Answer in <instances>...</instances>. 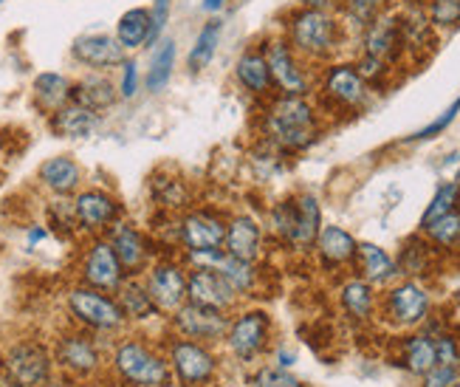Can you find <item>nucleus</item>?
<instances>
[{"label":"nucleus","mask_w":460,"mask_h":387,"mask_svg":"<svg viewBox=\"0 0 460 387\" xmlns=\"http://www.w3.org/2000/svg\"><path fill=\"white\" fill-rule=\"evenodd\" d=\"M269 136L286 150H303L316 139V119L303 96H283L274 102L266 119Z\"/></svg>","instance_id":"1"},{"label":"nucleus","mask_w":460,"mask_h":387,"mask_svg":"<svg viewBox=\"0 0 460 387\" xmlns=\"http://www.w3.org/2000/svg\"><path fill=\"white\" fill-rule=\"evenodd\" d=\"M319 223H323V212L314 195H303L296 201H283L274 210V227L279 235H286L294 247L305 249L319 238Z\"/></svg>","instance_id":"2"},{"label":"nucleus","mask_w":460,"mask_h":387,"mask_svg":"<svg viewBox=\"0 0 460 387\" xmlns=\"http://www.w3.org/2000/svg\"><path fill=\"white\" fill-rule=\"evenodd\" d=\"M116 368L128 382H133L138 387H162L170 382L167 362H162L138 342H128L116 351Z\"/></svg>","instance_id":"3"},{"label":"nucleus","mask_w":460,"mask_h":387,"mask_svg":"<svg viewBox=\"0 0 460 387\" xmlns=\"http://www.w3.org/2000/svg\"><path fill=\"white\" fill-rule=\"evenodd\" d=\"M291 40L299 51H305L311 57H323L333 49V40H336V26L333 20L319 12V9H305L303 14L294 17V26H291Z\"/></svg>","instance_id":"4"},{"label":"nucleus","mask_w":460,"mask_h":387,"mask_svg":"<svg viewBox=\"0 0 460 387\" xmlns=\"http://www.w3.org/2000/svg\"><path fill=\"white\" fill-rule=\"evenodd\" d=\"M68 302H71V311L83 322L93 325V328L111 331V328H119L125 320V311L119 309L113 300H108L99 292H91V289H74Z\"/></svg>","instance_id":"5"},{"label":"nucleus","mask_w":460,"mask_h":387,"mask_svg":"<svg viewBox=\"0 0 460 387\" xmlns=\"http://www.w3.org/2000/svg\"><path fill=\"white\" fill-rule=\"evenodd\" d=\"M175 322H178V328L192 339H217L229 328L221 309H209V305H198V302L181 305Z\"/></svg>","instance_id":"6"},{"label":"nucleus","mask_w":460,"mask_h":387,"mask_svg":"<svg viewBox=\"0 0 460 387\" xmlns=\"http://www.w3.org/2000/svg\"><path fill=\"white\" fill-rule=\"evenodd\" d=\"M187 294L192 302L198 305H209V309H226V305H232L234 300V289L226 283V277L221 272L215 269H198L190 283H187Z\"/></svg>","instance_id":"7"},{"label":"nucleus","mask_w":460,"mask_h":387,"mask_svg":"<svg viewBox=\"0 0 460 387\" xmlns=\"http://www.w3.org/2000/svg\"><path fill=\"white\" fill-rule=\"evenodd\" d=\"M266 334H269V320L266 314L252 311L246 317H240L232 328H229V348L240 356V359H252L263 351L266 345Z\"/></svg>","instance_id":"8"},{"label":"nucleus","mask_w":460,"mask_h":387,"mask_svg":"<svg viewBox=\"0 0 460 387\" xmlns=\"http://www.w3.org/2000/svg\"><path fill=\"white\" fill-rule=\"evenodd\" d=\"M6 368L20 384L37 387L40 382L49 379V356L43 348H37V345H17L6 359Z\"/></svg>","instance_id":"9"},{"label":"nucleus","mask_w":460,"mask_h":387,"mask_svg":"<svg viewBox=\"0 0 460 387\" xmlns=\"http://www.w3.org/2000/svg\"><path fill=\"white\" fill-rule=\"evenodd\" d=\"M266 59H269V68H271V79L288 96H303L305 94L308 79H305L303 71H299V66L294 63V54L288 51V46L271 43L269 51H266Z\"/></svg>","instance_id":"10"},{"label":"nucleus","mask_w":460,"mask_h":387,"mask_svg":"<svg viewBox=\"0 0 460 387\" xmlns=\"http://www.w3.org/2000/svg\"><path fill=\"white\" fill-rule=\"evenodd\" d=\"M74 57L83 59L85 66L93 68H108V66H119L125 59V46L119 40L108 37V34H88L79 37L74 43Z\"/></svg>","instance_id":"11"},{"label":"nucleus","mask_w":460,"mask_h":387,"mask_svg":"<svg viewBox=\"0 0 460 387\" xmlns=\"http://www.w3.org/2000/svg\"><path fill=\"white\" fill-rule=\"evenodd\" d=\"M85 280L96 289H116L122 280V263L116 257L111 243H93L85 257Z\"/></svg>","instance_id":"12"},{"label":"nucleus","mask_w":460,"mask_h":387,"mask_svg":"<svg viewBox=\"0 0 460 387\" xmlns=\"http://www.w3.org/2000/svg\"><path fill=\"white\" fill-rule=\"evenodd\" d=\"M181 235L192 252H212L226 240V227L207 212H195V215H187Z\"/></svg>","instance_id":"13"},{"label":"nucleus","mask_w":460,"mask_h":387,"mask_svg":"<svg viewBox=\"0 0 460 387\" xmlns=\"http://www.w3.org/2000/svg\"><path fill=\"white\" fill-rule=\"evenodd\" d=\"M172 364H175L178 376L190 384L209 382L215 374V359L195 342H178L172 348Z\"/></svg>","instance_id":"14"},{"label":"nucleus","mask_w":460,"mask_h":387,"mask_svg":"<svg viewBox=\"0 0 460 387\" xmlns=\"http://www.w3.org/2000/svg\"><path fill=\"white\" fill-rule=\"evenodd\" d=\"M147 294L153 297V302L158 309H181V302L187 297V280L181 274V269L175 266H158L150 274L147 283Z\"/></svg>","instance_id":"15"},{"label":"nucleus","mask_w":460,"mask_h":387,"mask_svg":"<svg viewBox=\"0 0 460 387\" xmlns=\"http://www.w3.org/2000/svg\"><path fill=\"white\" fill-rule=\"evenodd\" d=\"M325 91H328V96H333L339 102V105H348V108H358L367 99L365 76L350 66L331 68L325 76Z\"/></svg>","instance_id":"16"},{"label":"nucleus","mask_w":460,"mask_h":387,"mask_svg":"<svg viewBox=\"0 0 460 387\" xmlns=\"http://www.w3.org/2000/svg\"><path fill=\"white\" fill-rule=\"evenodd\" d=\"M429 311V294L418 283H404L390 292V314L402 325L421 322Z\"/></svg>","instance_id":"17"},{"label":"nucleus","mask_w":460,"mask_h":387,"mask_svg":"<svg viewBox=\"0 0 460 387\" xmlns=\"http://www.w3.org/2000/svg\"><path fill=\"white\" fill-rule=\"evenodd\" d=\"M74 212L79 218V223L88 230H102L105 223H111L119 212L116 201L108 198L105 193H83L74 203Z\"/></svg>","instance_id":"18"},{"label":"nucleus","mask_w":460,"mask_h":387,"mask_svg":"<svg viewBox=\"0 0 460 387\" xmlns=\"http://www.w3.org/2000/svg\"><path fill=\"white\" fill-rule=\"evenodd\" d=\"M398 43H402V26H398L393 17H376L373 23L367 26L365 46H367L370 57L387 63V59L395 54Z\"/></svg>","instance_id":"19"},{"label":"nucleus","mask_w":460,"mask_h":387,"mask_svg":"<svg viewBox=\"0 0 460 387\" xmlns=\"http://www.w3.org/2000/svg\"><path fill=\"white\" fill-rule=\"evenodd\" d=\"M226 247L232 257L252 263L260 255V227L252 218H234L226 230Z\"/></svg>","instance_id":"20"},{"label":"nucleus","mask_w":460,"mask_h":387,"mask_svg":"<svg viewBox=\"0 0 460 387\" xmlns=\"http://www.w3.org/2000/svg\"><path fill=\"white\" fill-rule=\"evenodd\" d=\"M316 247H319V255H323L325 263H348L358 252L356 240L339 227H325L323 232H319Z\"/></svg>","instance_id":"21"},{"label":"nucleus","mask_w":460,"mask_h":387,"mask_svg":"<svg viewBox=\"0 0 460 387\" xmlns=\"http://www.w3.org/2000/svg\"><path fill=\"white\" fill-rule=\"evenodd\" d=\"M59 362L76 374H88L99 364V354L85 337H68L59 345Z\"/></svg>","instance_id":"22"},{"label":"nucleus","mask_w":460,"mask_h":387,"mask_svg":"<svg viewBox=\"0 0 460 387\" xmlns=\"http://www.w3.org/2000/svg\"><path fill=\"white\" fill-rule=\"evenodd\" d=\"M237 79L249 91H254V94L269 91V86H271V68H269L266 54L249 51V54L240 57V63H237Z\"/></svg>","instance_id":"23"},{"label":"nucleus","mask_w":460,"mask_h":387,"mask_svg":"<svg viewBox=\"0 0 460 387\" xmlns=\"http://www.w3.org/2000/svg\"><path fill=\"white\" fill-rule=\"evenodd\" d=\"M40 178H43L46 187H51L54 193H71L79 184V167L68 156H57L40 167Z\"/></svg>","instance_id":"24"},{"label":"nucleus","mask_w":460,"mask_h":387,"mask_svg":"<svg viewBox=\"0 0 460 387\" xmlns=\"http://www.w3.org/2000/svg\"><path fill=\"white\" fill-rule=\"evenodd\" d=\"M54 128L63 136H68V139H85L96 128V113L76 102V105H68V108H63L57 113Z\"/></svg>","instance_id":"25"},{"label":"nucleus","mask_w":460,"mask_h":387,"mask_svg":"<svg viewBox=\"0 0 460 387\" xmlns=\"http://www.w3.org/2000/svg\"><path fill=\"white\" fill-rule=\"evenodd\" d=\"M150 23H153V14L147 9H130L122 14L119 20V43L125 49H138L147 43L150 37Z\"/></svg>","instance_id":"26"},{"label":"nucleus","mask_w":460,"mask_h":387,"mask_svg":"<svg viewBox=\"0 0 460 387\" xmlns=\"http://www.w3.org/2000/svg\"><path fill=\"white\" fill-rule=\"evenodd\" d=\"M111 247L116 249V257L125 269H138L145 263V243L130 227H116Z\"/></svg>","instance_id":"27"},{"label":"nucleus","mask_w":460,"mask_h":387,"mask_svg":"<svg viewBox=\"0 0 460 387\" xmlns=\"http://www.w3.org/2000/svg\"><path fill=\"white\" fill-rule=\"evenodd\" d=\"M404 364L418 374V376H427L435 364H438V351H435V339L429 337H412L404 345Z\"/></svg>","instance_id":"28"},{"label":"nucleus","mask_w":460,"mask_h":387,"mask_svg":"<svg viewBox=\"0 0 460 387\" xmlns=\"http://www.w3.org/2000/svg\"><path fill=\"white\" fill-rule=\"evenodd\" d=\"M358 260H362V272L370 283H387L395 274V263L385 249L373 247V243H362L358 247Z\"/></svg>","instance_id":"29"},{"label":"nucleus","mask_w":460,"mask_h":387,"mask_svg":"<svg viewBox=\"0 0 460 387\" xmlns=\"http://www.w3.org/2000/svg\"><path fill=\"white\" fill-rule=\"evenodd\" d=\"M74 96H76L79 105H85L91 111L108 108V105H113V99H116L113 86L108 83L105 76H88V79H83V83L76 86Z\"/></svg>","instance_id":"30"},{"label":"nucleus","mask_w":460,"mask_h":387,"mask_svg":"<svg viewBox=\"0 0 460 387\" xmlns=\"http://www.w3.org/2000/svg\"><path fill=\"white\" fill-rule=\"evenodd\" d=\"M34 91H37L40 105L51 108V111L63 105V102L74 94L71 86H68V79L63 74H40L34 79Z\"/></svg>","instance_id":"31"},{"label":"nucleus","mask_w":460,"mask_h":387,"mask_svg":"<svg viewBox=\"0 0 460 387\" xmlns=\"http://www.w3.org/2000/svg\"><path fill=\"white\" fill-rule=\"evenodd\" d=\"M172 63H175V43H172V40H164L162 49L155 51L153 63H150V74H147V88L150 91H162L170 83Z\"/></svg>","instance_id":"32"},{"label":"nucleus","mask_w":460,"mask_h":387,"mask_svg":"<svg viewBox=\"0 0 460 387\" xmlns=\"http://www.w3.org/2000/svg\"><path fill=\"white\" fill-rule=\"evenodd\" d=\"M457 201H460V184H457V181H452V184H444L441 190L435 193V198L429 201V207H427V212L421 218V227L427 230L429 223H435L438 218L455 212V203Z\"/></svg>","instance_id":"33"},{"label":"nucleus","mask_w":460,"mask_h":387,"mask_svg":"<svg viewBox=\"0 0 460 387\" xmlns=\"http://www.w3.org/2000/svg\"><path fill=\"white\" fill-rule=\"evenodd\" d=\"M342 302H345L348 314H353V317H358V320L370 317V311H373V294H370V286H367V283H362V280L348 283V286L342 289Z\"/></svg>","instance_id":"34"},{"label":"nucleus","mask_w":460,"mask_h":387,"mask_svg":"<svg viewBox=\"0 0 460 387\" xmlns=\"http://www.w3.org/2000/svg\"><path fill=\"white\" fill-rule=\"evenodd\" d=\"M217 37H221V23H209L201 29V34H198V40H195V49L190 51V68L192 71H201L212 59Z\"/></svg>","instance_id":"35"},{"label":"nucleus","mask_w":460,"mask_h":387,"mask_svg":"<svg viewBox=\"0 0 460 387\" xmlns=\"http://www.w3.org/2000/svg\"><path fill=\"white\" fill-rule=\"evenodd\" d=\"M122 311L128 317H136V320H147L155 314V302L147 292H142L138 286H125L122 289Z\"/></svg>","instance_id":"36"},{"label":"nucleus","mask_w":460,"mask_h":387,"mask_svg":"<svg viewBox=\"0 0 460 387\" xmlns=\"http://www.w3.org/2000/svg\"><path fill=\"white\" fill-rule=\"evenodd\" d=\"M427 232L435 243H441V247H455L460 240V212H449L444 218H438L435 223H429Z\"/></svg>","instance_id":"37"},{"label":"nucleus","mask_w":460,"mask_h":387,"mask_svg":"<svg viewBox=\"0 0 460 387\" xmlns=\"http://www.w3.org/2000/svg\"><path fill=\"white\" fill-rule=\"evenodd\" d=\"M429 17L435 26H457L460 23V0H432Z\"/></svg>","instance_id":"38"},{"label":"nucleus","mask_w":460,"mask_h":387,"mask_svg":"<svg viewBox=\"0 0 460 387\" xmlns=\"http://www.w3.org/2000/svg\"><path fill=\"white\" fill-rule=\"evenodd\" d=\"M378 4H382V0H350L348 14L353 17V23L370 26L373 20H376V14H378Z\"/></svg>","instance_id":"39"},{"label":"nucleus","mask_w":460,"mask_h":387,"mask_svg":"<svg viewBox=\"0 0 460 387\" xmlns=\"http://www.w3.org/2000/svg\"><path fill=\"white\" fill-rule=\"evenodd\" d=\"M457 111H460V96L452 102V105L444 111V116H438L435 122H432V125H427L424 130H418L412 139H432V136H438V133H441V130H447L449 125H452V122H455V116H457Z\"/></svg>","instance_id":"40"},{"label":"nucleus","mask_w":460,"mask_h":387,"mask_svg":"<svg viewBox=\"0 0 460 387\" xmlns=\"http://www.w3.org/2000/svg\"><path fill=\"white\" fill-rule=\"evenodd\" d=\"M252 387H303V384L286 371H260L252 379Z\"/></svg>","instance_id":"41"},{"label":"nucleus","mask_w":460,"mask_h":387,"mask_svg":"<svg viewBox=\"0 0 460 387\" xmlns=\"http://www.w3.org/2000/svg\"><path fill=\"white\" fill-rule=\"evenodd\" d=\"M455 379H457L455 364H435L424 379V387H452Z\"/></svg>","instance_id":"42"},{"label":"nucleus","mask_w":460,"mask_h":387,"mask_svg":"<svg viewBox=\"0 0 460 387\" xmlns=\"http://www.w3.org/2000/svg\"><path fill=\"white\" fill-rule=\"evenodd\" d=\"M435 351H438V364H457L460 356H457V345L452 337H441L435 339Z\"/></svg>","instance_id":"43"},{"label":"nucleus","mask_w":460,"mask_h":387,"mask_svg":"<svg viewBox=\"0 0 460 387\" xmlns=\"http://www.w3.org/2000/svg\"><path fill=\"white\" fill-rule=\"evenodd\" d=\"M136 86H138V71L136 63H125V74H122V96H136Z\"/></svg>","instance_id":"44"},{"label":"nucleus","mask_w":460,"mask_h":387,"mask_svg":"<svg viewBox=\"0 0 460 387\" xmlns=\"http://www.w3.org/2000/svg\"><path fill=\"white\" fill-rule=\"evenodd\" d=\"M0 387H26V384H20V382L12 376V371L6 368V371H0Z\"/></svg>","instance_id":"45"},{"label":"nucleus","mask_w":460,"mask_h":387,"mask_svg":"<svg viewBox=\"0 0 460 387\" xmlns=\"http://www.w3.org/2000/svg\"><path fill=\"white\" fill-rule=\"evenodd\" d=\"M328 4H331V0H303V6H308V9H319V12H323Z\"/></svg>","instance_id":"46"},{"label":"nucleus","mask_w":460,"mask_h":387,"mask_svg":"<svg viewBox=\"0 0 460 387\" xmlns=\"http://www.w3.org/2000/svg\"><path fill=\"white\" fill-rule=\"evenodd\" d=\"M226 0H204V9L207 12H217V9H224Z\"/></svg>","instance_id":"47"},{"label":"nucleus","mask_w":460,"mask_h":387,"mask_svg":"<svg viewBox=\"0 0 460 387\" xmlns=\"http://www.w3.org/2000/svg\"><path fill=\"white\" fill-rule=\"evenodd\" d=\"M279 364H283V368H286V364H294V356L286 354V351H279Z\"/></svg>","instance_id":"48"},{"label":"nucleus","mask_w":460,"mask_h":387,"mask_svg":"<svg viewBox=\"0 0 460 387\" xmlns=\"http://www.w3.org/2000/svg\"><path fill=\"white\" fill-rule=\"evenodd\" d=\"M457 184H460V173H457Z\"/></svg>","instance_id":"49"},{"label":"nucleus","mask_w":460,"mask_h":387,"mask_svg":"<svg viewBox=\"0 0 460 387\" xmlns=\"http://www.w3.org/2000/svg\"><path fill=\"white\" fill-rule=\"evenodd\" d=\"M452 387H460V382H457V384H452Z\"/></svg>","instance_id":"50"},{"label":"nucleus","mask_w":460,"mask_h":387,"mask_svg":"<svg viewBox=\"0 0 460 387\" xmlns=\"http://www.w3.org/2000/svg\"><path fill=\"white\" fill-rule=\"evenodd\" d=\"M158 4H162V0H158Z\"/></svg>","instance_id":"51"}]
</instances>
